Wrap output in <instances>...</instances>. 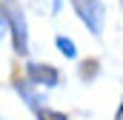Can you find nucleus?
Here are the masks:
<instances>
[{
  "instance_id": "f03ea898",
  "label": "nucleus",
  "mask_w": 123,
  "mask_h": 120,
  "mask_svg": "<svg viewBox=\"0 0 123 120\" xmlns=\"http://www.w3.org/2000/svg\"><path fill=\"white\" fill-rule=\"evenodd\" d=\"M9 26H12V37H14V52L17 54H26L29 49V31H26V17L17 12V9H9Z\"/></svg>"
},
{
  "instance_id": "7ed1b4c3",
  "label": "nucleus",
  "mask_w": 123,
  "mask_h": 120,
  "mask_svg": "<svg viewBox=\"0 0 123 120\" xmlns=\"http://www.w3.org/2000/svg\"><path fill=\"white\" fill-rule=\"evenodd\" d=\"M29 74H31V80H37V83H43V86H55V83H57V72L49 69V66H40V63H31Z\"/></svg>"
},
{
  "instance_id": "0eeeda50",
  "label": "nucleus",
  "mask_w": 123,
  "mask_h": 120,
  "mask_svg": "<svg viewBox=\"0 0 123 120\" xmlns=\"http://www.w3.org/2000/svg\"><path fill=\"white\" fill-rule=\"evenodd\" d=\"M117 120H123V106H120V109H117Z\"/></svg>"
},
{
  "instance_id": "423d86ee",
  "label": "nucleus",
  "mask_w": 123,
  "mask_h": 120,
  "mask_svg": "<svg viewBox=\"0 0 123 120\" xmlns=\"http://www.w3.org/2000/svg\"><path fill=\"white\" fill-rule=\"evenodd\" d=\"M3 26H6V12L0 9V34H3Z\"/></svg>"
},
{
  "instance_id": "39448f33",
  "label": "nucleus",
  "mask_w": 123,
  "mask_h": 120,
  "mask_svg": "<svg viewBox=\"0 0 123 120\" xmlns=\"http://www.w3.org/2000/svg\"><path fill=\"white\" fill-rule=\"evenodd\" d=\"M37 117H40V120H66V114H57V112H43V109H37Z\"/></svg>"
},
{
  "instance_id": "20e7f679",
  "label": "nucleus",
  "mask_w": 123,
  "mask_h": 120,
  "mask_svg": "<svg viewBox=\"0 0 123 120\" xmlns=\"http://www.w3.org/2000/svg\"><path fill=\"white\" fill-rule=\"evenodd\" d=\"M57 49H60L66 57H74V54H77V52H74V43H69L66 37H57Z\"/></svg>"
},
{
  "instance_id": "f257e3e1",
  "label": "nucleus",
  "mask_w": 123,
  "mask_h": 120,
  "mask_svg": "<svg viewBox=\"0 0 123 120\" xmlns=\"http://www.w3.org/2000/svg\"><path fill=\"white\" fill-rule=\"evenodd\" d=\"M72 6H74L77 17L86 23V29L92 31V34H100L103 31V14H106L103 0H72Z\"/></svg>"
}]
</instances>
